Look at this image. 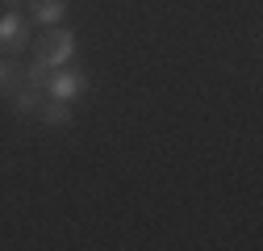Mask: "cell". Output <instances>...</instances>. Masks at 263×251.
<instances>
[{
  "mask_svg": "<svg viewBox=\"0 0 263 251\" xmlns=\"http://www.w3.org/2000/svg\"><path fill=\"white\" fill-rule=\"evenodd\" d=\"M0 5H5V9H21V5H25V0H0Z\"/></svg>",
  "mask_w": 263,
  "mask_h": 251,
  "instance_id": "9c48e42d",
  "label": "cell"
},
{
  "mask_svg": "<svg viewBox=\"0 0 263 251\" xmlns=\"http://www.w3.org/2000/svg\"><path fill=\"white\" fill-rule=\"evenodd\" d=\"M29 42H34V34H29V21L17 17V13H5L0 17V55H21Z\"/></svg>",
  "mask_w": 263,
  "mask_h": 251,
  "instance_id": "3957f363",
  "label": "cell"
},
{
  "mask_svg": "<svg viewBox=\"0 0 263 251\" xmlns=\"http://www.w3.org/2000/svg\"><path fill=\"white\" fill-rule=\"evenodd\" d=\"M88 92V71L84 67H76V63H63V67H54L50 71V80H46V97H59V101H80Z\"/></svg>",
  "mask_w": 263,
  "mask_h": 251,
  "instance_id": "7a4b0ae2",
  "label": "cell"
},
{
  "mask_svg": "<svg viewBox=\"0 0 263 251\" xmlns=\"http://www.w3.org/2000/svg\"><path fill=\"white\" fill-rule=\"evenodd\" d=\"M42 101H46V88H34V84H17V92H13V113L17 117H34L38 109H42Z\"/></svg>",
  "mask_w": 263,
  "mask_h": 251,
  "instance_id": "277c9868",
  "label": "cell"
},
{
  "mask_svg": "<svg viewBox=\"0 0 263 251\" xmlns=\"http://www.w3.org/2000/svg\"><path fill=\"white\" fill-rule=\"evenodd\" d=\"M38 117L50 126V130H63V126H71V117H76V109H71V101H59V97H46L42 101V109H38Z\"/></svg>",
  "mask_w": 263,
  "mask_h": 251,
  "instance_id": "8992f818",
  "label": "cell"
},
{
  "mask_svg": "<svg viewBox=\"0 0 263 251\" xmlns=\"http://www.w3.org/2000/svg\"><path fill=\"white\" fill-rule=\"evenodd\" d=\"M29 5V17H34L38 25H59L63 17H67L71 0H25Z\"/></svg>",
  "mask_w": 263,
  "mask_h": 251,
  "instance_id": "5b68a950",
  "label": "cell"
},
{
  "mask_svg": "<svg viewBox=\"0 0 263 251\" xmlns=\"http://www.w3.org/2000/svg\"><path fill=\"white\" fill-rule=\"evenodd\" d=\"M76 29L67 25H46V34H38V59L46 67H63V63H76Z\"/></svg>",
  "mask_w": 263,
  "mask_h": 251,
  "instance_id": "6da1fadb",
  "label": "cell"
},
{
  "mask_svg": "<svg viewBox=\"0 0 263 251\" xmlns=\"http://www.w3.org/2000/svg\"><path fill=\"white\" fill-rule=\"evenodd\" d=\"M21 80H25V71H21V63H17L13 55H0V97H13Z\"/></svg>",
  "mask_w": 263,
  "mask_h": 251,
  "instance_id": "52a82bcc",
  "label": "cell"
},
{
  "mask_svg": "<svg viewBox=\"0 0 263 251\" xmlns=\"http://www.w3.org/2000/svg\"><path fill=\"white\" fill-rule=\"evenodd\" d=\"M50 71H54V67H46V63H42V59L34 55V63H29V71H25V84H34V88H46Z\"/></svg>",
  "mask_w": 263,
  "mask_h": 251,
  "instance_id": "ba28073f",
  "label": "cell"
}]
</instances>
